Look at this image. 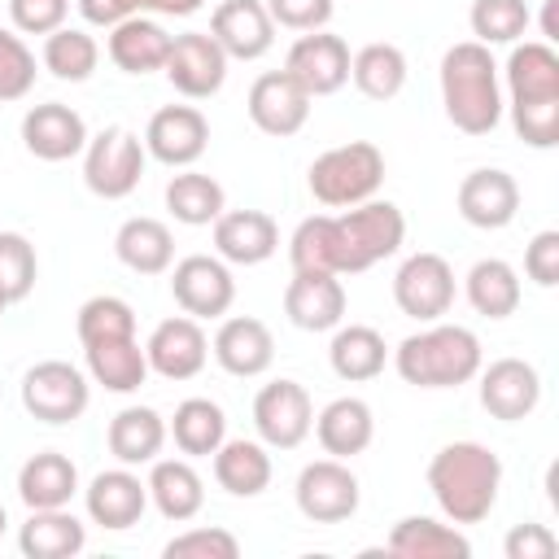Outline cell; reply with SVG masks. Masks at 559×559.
Returning <instances> with one entry per match:
<instances>
[{"instance_id":"obj_20","label":"cell","mask_w":559,"mask_h":559,"mask_svg":"<svg viewBox=\"0 0 559 559\" xmlns=\"http://www.w3.org/2000/svg\"><path fill=\"white\" fill-rule=\"evenodd\" d=\"M87 122L79 109L61 105V100H44V105H31L22 114V144L31 157L39 162H70L87 148Z\"/></svg>"},{"instance_id":"obj_2","label":"cell","mask_w":559,"mask_h":559,"mask_svg":"<svg viewBox=\"0 0 559 559\" xmlns=\"http://www.w3.org/2000/svg\"><path fill=\"white\" fill-rule=\"evenodd\" d=\"M511 127L528 148H555L559 144V52L546 39L511 44V57L502 66Z\"/></svg>"},{"instance_id":"obj_17","label":"cell","mask_w":559,"mask_h":559,"mask_svg":"<svg viewBox=\"0 0 559 559\" xmlns=\"http://www.w3.org/2000/svg\"><path fill=\"white\" fill-rule=\"evenodd\" d=\"M210 144V122L197 105H162L144 127V153L170 170L192 166Z\"/></svg>"},{"instance_id":"obj_25","label":"cell","mask_w":559,"mask_h":559,"mask_svg":"<svg viewBox=\"0 0 559 559\" xmlns=\"http://www.w3.org/2000/svg\"><path fill=\"white\" fill-rule=\"evenodd\" d=\"M210 227H214V253L227 266H258L280 249V227L266 210H223Z\"/></svg>"},{"instance_id":"obj_19","label":"cell","mask_w":559,"mask_h":559,"mask_svg":"<svg viewBox=\"0 0 559 559\" xmlns=\"http://www.w3.org/2000/svg\"><path fill=\"white\" fill-rule=\"evenodd\" d=\"M454 205H459L463 223H472L480 231H502L520 214V183H515V175H507L498 166H480V170L463 175Z\"/></svg>"},{"instance_id":"obj_34","label":"cell","mask_w":559,"mask_h":559,"mask_svg":"<svg viewBox=\"0 0 559 559\" xmlns=\"http://www.w3.org/2000/svg\"><path fill=\"white\" fill-rule=\"evenodd\" d=\"M105 445L122 467H144L166 445V419L153 406H122L105 428Z\"/></svg>"},{"instance_id":"obj_11","label":"cell","mask_w":559,"mask_h":559,"mask_svg":"<svg viewBox=\"0 0 559 559\" xmlns=\"http://www.w3.org/2000/svg\"><path fill=\"white\" fill-rule=\"evenodd\" d=\"M170 297L183 314L192 319H223L236 301V280L231 266L214 253H188L170 262Z\"/></svg>"},{"instance_id":"obj_48","label":"cell","mask_w":559,"mask_h":559,"mask_svg":"<svg viewBox=\"0 0 559 559\" xmlns=\"http://www.w3.org/2000/svg\"><path fill=\"white\" fill-rule=\"evenodd\" d=\"M271 22L284 26V31H323L332 22V9L336 0H262Z\"/></svg>"},{"instance_id":"obj_40","label":"cell","mask_w":559,"mask_h":559,"mask_svg":"<svg viewBox=\"0 0 559 559\" xmlns=\"http://www.w3.org/2000/svg\"><path fill=\"white\" fill-rule=\"evenodd\" d=\"M166 210L175 214V223L183 227H210L223 210H227V192L214 175H201L192 166H183L170 183H166Z\"/></svg>"},{"instance_id":"obj_4","label":"cell","mask_w":559,"mask_h":559,"mask_svg":"<svg viewBox=\"0 0 559 559\" xmlns=\"http://www.w3.org/2000/svg\"><path fill=\"white\" fill-rule=\"evenodd\" d=\"M441 105L454 131L463 135H489L502 122V74L485 44L463 39L450 44L441 57Z\"/></svg>"},{"instance_id":"obj_52","label":"cell","mask_w":559,"mask_h":559,"mask_svg":"<svg viewBox=\"0 0 559 559\" xmlns=\"http://www.w3.org/2000/svg\"><path fill=\"white\" fill-rule=\"evenodd\" d=\"M205 0H140V13H157V17H192Z\"/></svg>"},{"instance_id":"obj_47","label":"cell","mask_w":559,"mask_h":559,"mask_svg":"<svg viewBox=\"0 0 559 559\" xmlns=\"http://www.w3.org/2000/svg\"><path fill=\"white\" fill-rule=\"evenodd\" d=\"M70 17V0H9V22L22 35H52L57 26H66Z\"/></svg>"},{"instance_id":"obj_8","label":"cell","mask_w":559,"mask_h":559,"mask_svg":"<svg viewBox=\"0 0 559 559\" xmlns=\"http://www.w3.org/2000/svg\"><path fill=\"white\" fill-rule=\"evenodd\" d=\"M92 402V380L66 358H44L22 376V411L39 424H74Z\"/></svg>"},{"instance_id":"obj_54","label":"cell","mask_w":559,"mask_h":559,"mask_svg":"<svg viewBox=\"0 0 559 559\" xmlns=\"http://www.w3.org/2000/svg\"><path fill=\"white\" fill-rule=\"evenodd\" d=\"M4 524H9V515H4V502H0V533H4Z\"/></svg>"},{"instance_id":"obj_15","label":"cell","mask_w":559,"mask_h":559,"mask_svg":"<svg viewBox=\"0 0 559 559\" xmlns=\"http://www.w3.org/2000/svg\"><path fill=\"white\" fill-rule=\"evenodd\" d=\"M144 358H148V371H157L162 380H192L205 371L210 362V336L201 332V319L192 314H170L162 319L148 341H144Z\"/></svg>"},{"instance_id":"obj_41","label":"cell","mask_w":559,"mask_h":559,"mask_svg":"<svg viewBox=\"0 0 559 559\" xmlns=\"http://www.w3.org/2000/svg\"><path fill=\"white\" fill-rule=\"evenodd\" d=\"M39 61L61 83H87L96 74V66H100V44L83 26H57L52 35H44Z\"/></svg>"},{"instance_id":"obj_32","label":"cell","mask_w":559,"mask_h":559,"mask_svg":"<svg viewBox=\"0 0 559 559\" xmlns=\"http://www.w3.org/2000/svg\"><path fill=\"white\" fill-rule=\"evenodd\" d=\"M323 445V454L332 459H354L371 445L376 437V415L362 397H332L319 415H314V428H310Z\"/></svg>"},{"instance_id":"obj_14","label":"cell","mask_w":559,"mask_h":559,"mask_svg":"<svg viewBox=\"0 0 559 559\" xmlns=\"http://www.w3.org/2000/svg\"><path fill=\"white\" fill-rule=\"evenodd\" d=\"M349 44L332 31H306L293 39L288 57H284V70L301 83V92L314 100V96H332L349 83Z\"/></svg>"},{"instance_id":"obj_13","label":"cell","mask_w":559,"mask_h":559,"mask_svg":"<svg viewBox=\"0 0 559 559\" xmlns=\"http://www.w3.org/2000/svg\"><path fill=\"white\" fill-rule=\"evenodd\" d=\"M393 301L419 323H437L454 306V266L441 253H411L393 275Z\"/></svg>"},{"instance_id":"obj_30","label":"cell","mask_w":559,"mask_h":559,"mask_svg":"<svg viewBox=\"0 0 559 559\" xmlns=\"http://www.w3.org/2000/svg\"><path fill=\"white\" fill-rule=\"evenodd\" d=\"M74 493H79V467L61 450H39L17 467V498L26 502V511L70 507Z\"/></svg>"},{"instance_id":"obj_10","label":"cell","mask_w":559,"mask_h":559,"mask_svg":"<svg viewBox=\"0 0 559 559\" xmlns=\"http://www.w3.org/2000/svg\"><path fill=\"white\" fill-rule=\"evenodd\" d=\"M293 498H297V511L310 524H341L358 511L362 489H358V476L349 472V463L328 454V459H314L297 472Z\"/></svg>"},{"instance_id":"obj_45","label":"cell","mask_w":559,"mask_h":559,"mask_svg":"<svg viewBox=\"0 0 559 559\" xmlns=\"http://www.w3.org/2000/svg\"><path fill=\"white\" fill-rule=\"evenodd\" d=\"M35 52L26 48V39L9 26H0V105H13L22 96H31L35 87Z\"/></svg>"},{"instance_id":"obj_24","label":"cell","mask_w":559,"mask_h":559,"mask_svg":"<svg viewBox=\"0 0 559 559\" xmlns=\"http://www.w3.org/2000/svg\"><path fill=\"white\" fill-rule=\"evenodd\" d=\"M284 314L301 332H332L345 323V284L328 271H293L284 288Z\"/></svg>"},{"instance_id":"obj_43","label":"cell","mask_w":559,"mask_h":559,"mask_svg":"<svg viewBox=\"0 0 559 559\" xmlns=\"http://www.w3.org/2000/svg\"><path fill=\"white\" fill-rule=\"evenodd\" d=\"M74 328H79V345L100 341V336H135V310H131V301H122L114 293H96L79 306Z\"/></svg>"},{"instance_id":"obj_44","label":"cell","mask_w":559,"mask_h":559,"mask_svg":"<svg viewBox=\"0 0 559 559\" xmlns=\"http://www.w3.org/2000/svg\"><path fill=\"white\" fill-rule=\"evenodd\" d=\"M35 275H39L35 245L22 231H0V297L9 306L26 301L31 288H35Z\"/></svg>"},{"instance_id":"obj_3","label":"cell","mask_w":559,"mask_h":559,"mask_svg":"<svg viewBox=\"0 0 559 559\" xmlns=\"http://www.w3.org/2000/svg\"><path fill=\"white\" fill-rule=\"evenodd\" d=\"M428 489L450 524H480L498 507L502 459L480 441H450L428 463Z\"/></svg>"},{"instance_id":"obj_22","label":"cell","mask_w":559,"mask_h":559,"mask_svg":"<svg viewBox=\"0 0 559 559\" xmlns=\"http://www.w3.org/2000/svg\"><path fill=\"white\" fill-rule=\"evenodd\" d=\"M210 354H214V362H218L227 376L253 380V376L271 371V362H275V336H271V328H266L262 319H253V314H231V319L218 323V332H214V341H210Z\"/></svg>"},{"instance_id":"obj_51","label":"cell","mask_w":559,"mask_h":559,"mask_svg":"<svg viewBox=\"0 0 559 559\" xmlns=\"http://www.w3.org/2000/svg\"><path fill=\"white\" fill-rule=\"evenodd\" d=\"M74 4H79L87 26H105V31L140 13V0H74Z\"/></svg>"},{"instance_id":"obj_9","label":"cell","mask_w":559,"mask_h":559,"mask_svg":"<svg viewBox=\"0 0 559 559\" xmlns=\"http://www.w3.org/2000/svg\"><path fill=\"white\" fill-rule=\"evenodd\" d=\"M314 428V402L306 384L280 376L253 397V432L266 450H297Z\"/></svg>"},{"instance_id":"obj_6","label":"cell","mask_w":559,"mask_h":559,"mask_svg":"<svg viewBox=\"0 0 559 559\" xmlns=\"http://www.w3.org/2000/svg\"><path fill=\"white\" fill-rule=\"evenodd\" d=\"M380 183H384V153L371 140H349V144L323 148L306 170L310 197L328 210L362 205L380 192Z\"/></svg>"},{"instance_id":"obj_7","label":"cell","mask_w":559,"mask_h":559,"mask_svg":"<svg viewBox=\"0 0 559 559\" xmlns=\"http://www.w3.org/2000/svg\"><path fill=\"white\" fill-rule=\"evenodd\" d=\"M144 166H148V153H144V140L135 131L105 127V131L87 135V148H83V183L100 201L131 197L140 188V179H144Z\"/></svg>"},{"instance_id":"obj_37","label":"cell","mask_w":559,"mask_h":559,"mask_svg":"<svg viewBox=\"0 0 559 559\" xmlns=\"http://www.w3.org/2000/svg\"><path fill=\"white\" fill-rule=\"evenodd\" d=\"M166 437L183 459H210L227 441V415L210 397H183L166 424Z\"/></svg>"},{"instance_id":"obj_26","label":"cell","mask_w":559,"mask_h":559,"mask_svg":"<svg viewBox=\"0 0 559 559\" xmlns=\"http://www.w3.org/2000/svg\"><path fill=\"white\" fill-rule=\"evenodd\" d=\"M87 380L109 389V393H135L148 380V358L140 336H100L83 345Z\"/></svg>"},{"instance_id":"obj_29","label":"cell","mask_w":559,"mask_h":559,"mask_svg":"<svg viewBox=\"0 0 559 559\" xmlns=\"http://www.w3.org/2000/svg\"><path fill=\"white\" fill-rule=\"evenodd\" d=\"M170 39L166 26L148 13H135L118 26H109V61L122 70V74H153L166 66V52H170Z\"/></svg>"},{"instance_id":"obj_55","label":"cell","mask_w":559,"mask_h":559,"mask_svg":"<svg viewBox=\"0 0 559 559\" xmlns=\"http://www.w3.org/2000/svg\"><path fill=\"white\" fill-rule=\"evenodd\" d=\"M4 310H9V301H4V297H0V314H4Z\"/></svg>"},{"instance_id":"obj_50","label":"cell","mask_w":559,"mask_h":559,"mask_svg":"<svg viewBox=\"0 0 559 559\" xmlns=\"http://www.w3.org/2000/svg\"><path fill=\"white\" fill-rule=\"evenodd\" d=\"M502 555L507 559H555L559 555V537L546 524H515L502 537Z\"/></svg>"},{"instance_id":"obj_27","label":"cell","mask_w":559,"mask_h":559,"mask_svg":"<svg viewBox=\"0 0 559 559\" xmlns=\"http://www.w3.org/2000/svg\"><path fill=\"white\" fill-rule=\"evenodd\" d=\"M144 485H148V502L170 524H188L205 507V485H201L192 459H162L157 454L148 463V480Z\"/></svg>"},{"instance_id":"obj_1","label":"cell","mask_w":559,"mask_h":559,"mask_svg":"<svg viewBox=\"0 0 559 559\" xmlns=\"http://www.w3.org/2000/svg\"><path fill=\"white\" fill-rule=\"evenodd\" d=\"M406 240V214L393 201H362L341 214H310L288 236L293 271H328V275H358L376 262L393 258Z\"/></svg>"},{"instance_id":"obj_31","label":"cell","mask_w":559,"mask_h":559,"mask_svg":"<svg viewBox=\"0 0 559 559\" xmlns=\"http://www.w3.org/2000/svg\"><path fill=\"white\" fill-rule=\"evenodd\" d=\"M87 546V524L70 507H44L31 511L17 528V550L26 559H74Z\"/></svg>"},{"instance_id":"obj_23","label":"cell","mask_w":559,"mask_h":559,"mask_svg":"<svg viewBox=\"0 0 559 559\" xmlns=\"http://www.w3.org/2000/svg\"><path fill=\"white\" fill-rule=\"evenodd\" d=\"M210 35L227 61H258L275 44V22L262 0H223L210 13Z\"/></svg>"},{"instance_id":"obj_21","label":"cell","mask_w":559,"mask_h":559,"mask_svg":"<svg viewBox=\"0 0 559 559\" xmlns=\"http://www.w3.org/2000/svg\"><path fill=\"white\" fill-rule=\"evenodd\" d=\"M83 507H87V520L109 528V533H122L131 524H140V515L148 511V485L131 472V467H109V472H96L83 489Z\"/></svg>"},{"instance_id":"obj_18","label":"cell","mask_w":559,"mask_h":559,"mask_svg":"<svg viewBox=\"0 0 559 559\" xmlns=\"http://www.w3.org/2000/svg\"><path fill=\"white\" fill-rule=\"evenodd\" d=\"M476 380H480V406L502 424L528 419L542 402V376L524 358H493L489 367L476 371Z\"/></svg>"},{"instance_id":"obj_36","label":"cell","mask_w":559,"mask_h":559,"mask_svg":"<svg viewBox=\"0 0 559 559\" xmlns=\"http://www.w3.org/2000/svg\"><path fill=\"white\" fill-rule=\"evenodd\" d=\"M214 480L218 489H227L231 498H258L271 485V450L262 441L249 437H227L214 454Z\"/></svg>"},{"instance_id":"obj_12","label":"cell","mask_w":559,"mask_h":559,"mask_svg":"<svg viewBox=\"0 0 559 559\" xmlns=\"http://www.w3.org/2000/svg\"><path fill=\"white\" fill-rule=\"evenodd\" d=\"M227 66H231V61H227V52L214 44L210 31H183V35L170 39V52H166L162 74H166V83H170L179 96H188V100H210V96L223 92Z\"/></svg>"},{"instance_id":"obj_49","label":"cell","mask_w":559,"mask_h":559,"mask_svg":"<svg viewBox=\"0 0 559 559\" xmlns=\"http://www.w3.org/2000/svg\"><path fill=\"white\" fill-rule=\"evenodd\" d=\"M524 275L537 284V288H555L559 284V231L546 227L528 240L524 249Z\"/></svg>"},{"instance_id":"obj_28","label":"cell","mask_w":559,"mask_h":559,"mask_svg":"<svg viewBox=\"0 0 559 559\" xmlns=\"http://www.w3.org/2000/svg\"><path fill=\"white\" fill-rule=\"evenodd\" d=\"M384 555H397V559H467L472 542L459 533V524H441L432 515H402L384 537Z\"/></svg>"},{"instance_id":"obj_46","label":"cell","mask_w":559,"mask_h":559,"mask_svg":"<svg viewBox=\"0 0 559 559\" xmlns=\"http://www.w3.org/2000/svg\"><path fill=\"white\" fill-rule=\"evenodd\" d=\"M166 559H236L240 555V542L227 533V528H188L179 537H170L162 546Z\"/></svg>"},{"instance_id":"obj_53","label":"cell","mask_w":559,"mask_h":559,"mask_svg":"<svg viewBox=\"0 0 559 559\" xmlns=\"http://www.w3.org/2000/svg\"><path fill=\"white\" fill-rule=\"evenodd\" d=\"M555 4H559V0H546V13H542V39H546V44L559 39V31H555Z\"/></svg>"},{"instance_id":"obj_35","label":"cell","mask_w":559,"mask_h":559,"mask_svg":"<svg viewBox=\"0 0 559 559\" xmlns=\"http://www.w3.org/2000/svg\"><path fill=\"white\" fill-rule=\"evenodd\" d=\"M328 362L345 384H367V380H376L384 371L389 345L367 323H336L332 328V345H328Z\"/></svg>"},{"instance_id":"obj_16","label":"cell","mask_w":559,"mask_h":559,"mask_svg":"<svg viewBox=\"0 0 559 559\" xmlns=\"http://www.w3.org/2000/svg\"><path fill=\"white\" fill-rule=\"evenodd\" d=\"M245 109H249V122L262 131V135H275V140H288L306 127L310 118V96L301 92V83L288 74V70H266L249 83V96H245Z\"/></svg>"},{"instance_id":"obj_39","label":"cell","mask_w":559,"mask_h":559,"mask_svg":"<svg viewBox=\"0 0 559 559\" xmlns=\"http://www.w3.org/2000/svg\"><path fill=\"white\" fill-rule=\"evenodd\" d=\"M406 74H411L406 52H402L397 44H384V39L362 44V48L349 57V79H354V87H358L367 100H393V96L406 87Z\"/></svg>"},{"instance_id":"obj_38","label":"cell","mask_w":559,"mask_h":559,"mask_svg":"<svg viewBox=\"0 0 559 559\" xmlns=\"http://www.w3.org/2000/svg\"><path fill=\"white\" fill-rule=\"evenodd\" d=\"M463 293H467L472 310L485 314V319H507V314H515V310H520V297H524L520 271H515L511 262H502V258H480V262L467 271Z\"/></svg>"},{"instance_id":"obj_33","label":"cell","mask_w":559,"mask_h":559,"mask_svg":"<svg viewBox=\"0 0 559 559\" xmlns=\"http://www.w3.org/2000/svg\"><path fill=\"white\" fill-rule=\"evenodd\" d=\"M114 253L135 275H166L175 262V236L162 218L135 214L114 231Z\"/></svg>"},{"instance_id":"obj_5","label":"cell","mask_w":559,"mask_h":559,"mask_svg":"<svg viewBox=\"0 0 559 559\" xmlns=\"http://www.w3.org/2000/svg\"><path fill=\"white\" fill-rule=\"evenodd\" d=\"M393 367L415 389H459L476 380V371L485 367V349L472 328L437 319L393 349Z\"/></svg>"},{"instance_id":"obj_42","label":"cell","mask_w":559,"mask_h":559,"mask_svg":"<svg viewBox=\"0 0 559 559\" xmlns=\"http://www.w3.org/2000/svg\"><path fill=\"white\" fill-rule=\"evenodd\" d=\"M528 22H533V13L524 0H472V13H467V26H472L476 44H485V48L520 44Z\"/></svg>"}]
</instances>
